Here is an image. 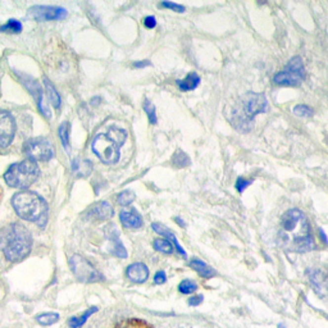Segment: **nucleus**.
I'll return each mask as SVG.
<instances>
[{"label": "nucleus", "mask_w": 328, "mask_h": 328, "mask_svg": "<svg viewBox=\"0 0 328 328\" xmlns=\"http://www.w3.org/2000/svg\"><path fill=\"white\" fill-rule=\"evenodd\" d=\"M280 241L285 249L295 252H306L316 247L310 223L303 211L299 209L285 211L281 219Z\"/></svg>", "instance_id": "1"}, {"label": "nucleus", "mask_w": 328, "mask_h": 328, "mask_svg": "<svg viewBox=\"0 0 328 328\" xmlns=\"http://www.w3.org/2000/svg\"><path fill=\"white\" fill-rule=\"evenodd\" d=\"M268 108V101L264 94L246 92L237 99L231 108L230 122L240 132H249L252 128L254 118L259 113H264Z\"/></svg>", "instance_id": "2"}, {"label": "nucleus", "mask_w": 328, "mask_h": 328, "mask_svg": "<svg viewBox=\"0 0 328 328\" xmlns=\"http://www.w3.org/2000/svg\"><path fill=\"white\" fill-rule=\"evenodd\" d=\"M32 236L23 224H8L0 231V250L10 262H21L31 252Z\"/></svg>", "instance_id": "3"}, {"label": "nucleus", "mask_w": 328, "mask_h": 328, "mask_svg": "<svg viewBox=\"0 0 328 328\" xmlns=\"http://www.w3.org/2000/svg\"><path fill=\"white\" fill-rule=\"evenodd\" d=\"M12 204L19 217L29 222L44 224L46 222L47 205L45 200L32 191H21L13 196Z\"/></svg>", "instance_id": "4"}, {"label": "nucleus", "mask_w": 328, "mask_h": 328, "mask_svg": "<svg viewBox=\"0 0 328 328\" xmlns=\"http://www.w3.org/2000/svg\"><path fill=\"white\" fill-rule=\"evenodd\" d=\"M124 129L113 127L107 133H99L92 141V152L105 164H116L120 161V150L126 141Z\"/></svg>", "instance_id": "5"}, {"label": "nucleus", "mask_w": 328, "mask_h": 328, "mask_svg": "<svg viewBox=\"0 0 328 328\" xmlns=\"http://www.w3.org/2000/svg\"><path fill=\"white\" fill-rule=\"evenodd\" d=\"M40 176L39 165L31 159H26L21 163H16L10 165L9 169L4 174L5 182L10 187L16 189H26L31 186Z\"/></svg>", "instance_id": "6"}, {"label": "nucleus", "mask_w": 328, "mask_h": 328, "mask_svg": "<svg viewBox=\"0 0 328 328\" xmlns=\"http://www.w3.org/2000/svg\"><path fill=\"white\" fill-rule=\"evenodd\" d=\"M304 79H305V68H304L303 59L300 57H293L288 60L285 70L276 73L273 81L277 85L297 87L301 85Z\"/></svg>", "instance_id": "7"}, {"label": "nucleus", "mask_w": 328, "mask_h": 328, "mask_svg": "<svg viewBox=\"0 0 328 328\" xmlns=\"http://www.w3.org/2000/svg\"><path fill=\"white\" fill-rule=\"evenodd\" d=\"M70 264L73 275L76 276L80 281L92 284V282H100L104 280L100 272L83 256L73 255L70 260Z\"/></svg>", "instance_id": "8"}, {"label": "nucleus", "mask_w": 328, "mask_h": 328, "mask_svg": "<svg viewBox=\"0 0 328 328\" xmlns=\"http://www.w3.org/2000/svg\"><path fill=\"white\" fill-rule=\"evenodd\" d=\"M22 152L31 161L46 162L54 157V148L50 142L44 137L27 140L22 148Z\"/></svg>", "instance_id": "9"}, {"label": "nucleus", "mask_w": 328, "mask_h": 328, "mask_svg": "<svg viewBox=\"0 0 328 328\" xmlns=\"http://www.w3.org/2000/svg\"><path fill=\"white\" fill-rule=\"evenodd\" d=\"M29 16L35 21H55L67 16V10L59 6L35 5L30 8Z\"/></svg>", "instance_id": "10"}, {"label": "nucleus", "mask_w": 328, "mask_h": 328, "mask_svg": "<svg viewBox=\"0 0 328 328\" xmlns=\"http://www.w3.org/2000/svg\"><path fill=\"white\" fill-rule=\"evenodd\" d=\"M16 133V122L8 112L0 111V148H5L12 142Z\"/></svg>", "instance_id": "11"}, {"label": "nucleus", "mask_w": 328, "mask_h": 328, "mask_svg": "<svg viewBox=\"0 0 328 328\" xmlns=\"http://www.w3.org/2000/svg\"><path fill=\"white\" fill-rule=\"evenodd\" d=\"M113 214V206L108 202L96 203V204L92 205L87 211L88 218L95 219V221H105V219H109Z\"/></svg>", "instance_id": "12"}, {"label": "nucleus", "mask_w": 328, "mask_h": 328, "mask_svg": "<svg viewBox=\"0 0 328 328\" xmlns=\"http://www.w3.org/2000/svg\"><path fill=\"white\" fill-rule=\"evenodd\" d=\"M308 276H309L310 284L314 287V290L318 295L321 296H325L328 293V276L326 273H323L322 271H318V269H314V271L308 272Z\"/></svg>", "instance_id": "13"}, {"label": "nucleus", "mask_w": 328, "mask_h": 328, "mask_svg": "<svg viewBox=\"0 0 328 328\" xmlns=\"http://www.w3.org/2000/svg\"><path fill=\"white\" fill-rule=\"evenodd\" d=\"M21 79H22L23 83L27 88H29L30 91H31L32 96L35 98L36 103L39 105V109L41 111V113H44L46 117H49V113L44 108V103H42V91H41V86L36 80L31 79V77L26 76V75H21Z\"/></svg>", "instance_id": "14"}, {"label": "nucleus", "mask_w": 328, "mask_h": 328, "mask_svg": "<svg viewBox=\"0 0 328 328\" xmlns=\"http://www.w3.org/2000/svg\"><path fill=\"white\" fill-rule=\"evenodd\" d=\"M127 277L136 284H142L145 282L149 277V269L144 263H133L127 268Z\"/></svg>", "instance_id": "15"}, {"label": "nucleus", "mask_w": 328, "mask_h": 328, "mask_svg": "<svg viewBox=\"0 0 328 328\" xmlns=\"http://www.w3.org/2000/svg\"><path fill=\"white\" fill-rule=\"evenodd\" d=\"M152 227H153V230L157 232V234L161 235V236H164L168 241H169V243L173 244V246L177 249V251L180 252L181 255L186 256V251L182 249V246H181L180 243L177 241L176 236H174V234L169 230V228H167L165 226H163V224H161V223H153Z\"/></svg>", "instance_id": "16"}, {"label": "nucleus", "mask_w": 328, "mask_h": 328, "mask_svg": "<svg viewBox=\"0 0 328 328\" xmlns=\"http://www.w3.org/2000/svg\"><path fill=\"white\" fill-rule=\"evenodd\" d=\"M120 219L127 228H140L142 226V218L135 210L121 211Z\"/></svg>", "instance_id": "17"}, {"label": "nucleus", "mask_w": 328, "mask_h": 328, "mask_svg": "<svg viewBox=\"0 0 328 328\" xmlns=\"http://www.w3.org/2000/svg\"><path fill=\"white\" fill-rule=\"evenodd\" d=\"M177 86L182 91H191L195 90L200 83V76L196 72H190L183 80H177Z\"/></svg>", "instance_id": "18"}, {"label": "nucleus", "mask_w": 328, "mask_h": 328, "mask_svg": "<svg viewBox=\"0 0 328 328\" xmlns=\"http://www.w3.org/2000/svg\"><path fill=\"white\" fill-rule=\"evenodd\" d=\"M190 267L196 272V273H199L203 278H211L214 277L215 271L213 268H210L206 263H204L200 259H193L191 262H190Z\"/></svg>", "instance_id": "19"}, {"label": "nucleus", "mask_w": 328, "mask_h": 328, "mask_svg": "<svg viewBox=\"0 0 328 328\" xmlns=\"http://www.w3.org/2000/svg\"><path fill=\"white\" fill-rule=\"evenodd\" d=\"M96 312H98V308H96V306H91V308H88L81 317H72V318L68 321V326H70L71 328L82 327V326L86 323V321H87V319Z\"/></svg>", "instance_id": "20"}, {"label": "nucleus", "mask_w": 328, "mask_h": 328, "mask_svg": "<svg viewBox=\"0 0 328 328\" xmlns=\"http://www.w3.org/2000/svg\"><path fill=\"white\" fill-rule=\"evenodd\" d=\"M109 237H111L112 245H113V247H112V252H113L114 255L120 256V258H126L127 251H126V249H124L123 244L120 241V237H118L117 231L114 232V235H109Z\"/></svg>", "instance_id": "21"}, {"label": "nucleus", "mask_w": 328, "mask_h": 328, "mask_svg": "<svg viewBox=\"0 0 328 328\" xmlns=\"http://www.w3.org/2000/svg\"><path fill=\"white\" fill-rule=\"evenodd\" d=\"M44 85H45V88H46V92H47V96H49V100L51 101V105H53L54 108H59L60 95L58 94V91L55 90V87L53 86V83H51V82L49 81L47 79H44Z\"/></svg>", "instance_id": "22"}, {"label": "nucleus", "mask_w": 328, "mask_h": 328, "mask_svg": "<svg viewBox=\"0 0 328 328\" xmlns=\"http://www.w3.org/2000/svg\"><path fill=\"white\" fill-rule=\"evenodd\" d=\"M172 164L176 168H185L191 164V159L189 158V155L182 150H176V153L172 157Z\"/></svg>", "instance_id": "23"}, {"label": "nucleus", "mask_w": 328, "mask_h": 328, "mask_svg": "<svg viewBox=\"0 0 328 328\" xmlns=\"http://www.w3.org/2000/svg\"><path fill=\"white\" fill-rule=\"evenodd\" d=\"M116 328H153V327L150 325H148L145 321L131 318V319H124V321L120 322L117 326H116Z\"/></svg>", "instance_id": "24"}, {"label": "nucleus", "mask_w": 328, "mask_h": 328, "mask_svg": "<svg viewBox=\"0 0 328 328\" xmlns=\"http://www.w3.org/2000/svg\"><path fill=\"white\" fill-rule=\"evenodd\" d=\"M153 246H154V249L157 250V251H161L163 252V254H172L173 252V244L169 243L168 240H165V239H157V240L154 241V244H153Z\"/></svg>", "instance_id": "25"}, {"label": "nucleus", "mask_w": 328, "mask_h": 328, "mask_svg": "<svg viewBox=\"0 0 328 328\" xmlns=\"http://www.w3.org/2000/svg\"><path fill=\"white\" fill-rule=\"evenodd\" d=\"M36 321L41 326H51L59 321V314H57V313H44V314L36 317Z\"/></svg>", "instance_id": "26"}, {"label": "nucleus", "mask_w": 328, "mask_h": 328, "mask_svg": "<svg viewBox=\"0 0 328 328\" xmlns=\"http://www.w3.org/2000/svg\"><path fill=\"white\" fill-rule=\"evenodd\" d=\"M1 32H8V34H19L22 31V25L17 19H9L5 25L0 27Z\"/></svg>", "instance_id": "27"}, {"label": "nucleus", "mask_w": 328, "mask_h": 328, "mask_svg": "<svg viewBox=\"0 0 328 328\" xmlns=\"http://www.w3.org/2000/svg\"><path fill=\"white\" fill-rule=\"evenodd\" d=\"M178 290H180L181 293L190 295V293H194L198 290V285H196V282H194L193 280H183V281L178 285Z\"/></svg>", "instance_id": "28"}, {"label": "nucleus", "mask_w": 328, "mask_h": 328, "mask_svg": "<svg viewBox=\"0 0 328 328\" xmlns=\"http://www.w3.org/2000/svg\"><path fill=\"white\" fill-rule=\"evenodd\" d=\"M144 111H145L146 114H148L149 122L152 123V124H157V122H158V117H157V111H155L154 104H153L152 101H149L148 99L144 101Z\"/></svg>", "instance_id": "29"}, {"label": "nucleus", "mask_w": 328, "mask_h": 328, "mask_svg": "<svg viewBox=\"0 0 328 328\" xmlns=\"http://www.w3.org/2000/svg\"><path fill=\"white\" fill-rule=\"evenodd\" d=\"M313 109L306 104H297L296 107L293 108V114L297 117H312L313 116Z\"/></svg>", "instance_id": "30"}, {"label": "nucleus", "mask_w": 328, "mask_h": 328, "mask_svg": "<svg viewBox=\"0 0 328 328\" xmlns=\"http://www.w3.org/2000/svg\"><path fill=\"white\" fill-rule=\"evenodd\" d=\"M118 203H120V205H122V206H127V205H129L131 203L135 200V194L131 191V190H124V191H122V193L118 195Z\"/></svg>", "instance_id": "31"}, {"label": "nucleus", "mask_w": 328, "mask_h": 328, "mask_svg": "<svg viewBox=\"0 0 328 328\" xmlns=\"http://www.w3.org/2000/svg\"><path fill=\"white\" fill-rule=\"evenodd\" d=\"M70 129L71 126L68 122L62 123V126L59 127V137L66 148H68V144H70Z\"/></svg>", "instance_id": "32"}, {"label": "nucleus", "mask_w": 328, "mask_h": 328, "mask_svg": "<svg viewBox=\"0 0 328 328\" xmlns=\"http://www.w3.org/2000/svg\"><path fill=\"white\" fill-rule=\"evenodd\" d=\"M159 6H161V8H165V9L173 10V12H177V13H183L185 10H186L185 6L181 5V4L173 3V1H162V3L159 4Z\"/></svg>", "instance_id": "33"}, {"label": "nucleus", "mask_w": 328, "mask_h": 328, "mask_svg": "<svg viewBox=\"0 0 328 328\" xmlns=\"http://www.w3.org/2000/svg\"><path fill=\"white\" fill-rule=\"evenodd\" d=\"M250 185H251V181L246 180V178H244V177H239L236 181V190L240 194H243L244 191H245V190L250 186Z\"/></svg>", "instance_id": "34"}, {"label": "nucleus", "mask_w": 328, "mask_h": 328, "mask_svg": "<svg viewBox=\"0 0 328 328\" xmlns=\"http://www.w3.org/2000/svg\"><path fill=\"white\" fill-rule=\"evenodd\" d=\"M165 281H167V275H165V272L159 271V272H157V273H155L154 284L163 285V284H165Z\"/></svg>", "instance_id": "35"}, {"label": "nucleus", "mask_w": 328, "mask_h": 328, "mask_svg": "<svg viewBox=\"0 0 328 328\" xmlns=\"http://www.w3.org/2000/svg\"><path fill=\"white\" fill-rule=\"evenodd\" d=\"M144 25L148 29H154L155 26H157V19H155L154 16H149L144 19Z\"/></svg>", "instance_id": "36"}, {"label": "nucleus", "mask_w": 328, "mask_h": 328, "mask_svg": "<svg viewBox=\"0 0 328 328\" xmlns=\"http://www.w3.org/2000/svg\"><path fill=\"white\" fill-rule=\"evenodd\" d=\"M203 303V295H196V296L190 297L189 304L191 306H198Z\"/></svg>", "instance_id": "37"}, {"label": "nucleus", "mask_w": 328, "mask_h": 328, "mask_svg": "<svg viewBox=\"0 0 328 328\" xmlns=\"http://www.w3.org/2000/svg\"><path fill=\"white\" fill-rule=\"evenodd\" d=\"M148 66H152V63H150L149 60H141V62H135V63H133L135 68H144V67Z\"/></svg>", "instance_id": "38"}, {"label": "nucleus", "mask_w": 328, "mask_h": 328, "mask_svg": "<svg viewBox=\"0 0 328 328\" xmlns=\"http://www.w3.org/2000/svg\"><path fill=\"white\" fill-rule=\"evenodd\" d=\"M319 235H321V239H322L323 241H325L326 244H328V240H327V236H326V234H325V231L322 230V228H319Z\"/></svg>", "instance_id": "39"}, {"label": "nucleus", "mask_w": 328, "mask_h": 328, "mask_svg": "<svg viewBox=\"0 0 328 328\" xmlns=\"http://www.w3.org/2000/svg\"><path fill=\"white\" fill-rule=\"evenodd\" d=\"M174 222H176V223H178V224H181V227H185V226H186V224H185V222L182 221V219H181V218H174Z\"/></svg>", "instance_id": "40"}]
</instances>
